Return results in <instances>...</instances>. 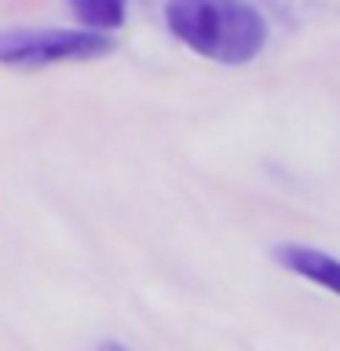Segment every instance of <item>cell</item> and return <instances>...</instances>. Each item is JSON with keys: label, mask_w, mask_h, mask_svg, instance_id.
<instances>
[{"label": "cell", "mask_w": 340, "mask_h": 351, "mask_svg": "<svg viewBox=\"0 0 340 351\" xmlns=\"http://www.w3.org/2000/svg\"><path fill=\"white\" fill-rule=\"evenodd\" d=\"M274 260L282 267H289L293 274H300V278L340 296V260L337 256H329L322 249H307V245H278L274 249Z\"/></svg>", "instance_id": "cell-3"}, {"label": "cell", "mask_w": 340, "mask_h": 351, "mask_svg": "<svg viewBox=\"0 0 340 351\" xmlns=\"http://www.w3.org/2000/svg\"><path fill=\"white\" fill-rule=\"evenodd\" d=\"M165 22L191 51L223 66L256 59L267 44V19L249 0H169Z\"/></svg>", "instance_id": "cell-1"}, {"label": "cell", "mask_w": 340, "mask_h": 351, "mask_svg": "<svg viewBox=\"0 0 340 351\" xmlns=\"http://www.w3.org/2000/svg\"><path fill=\"white\" fill-rule=\"evenodd\" d=\"M114 51V40L95 29H44V26H15L0 29V66H55V62H84Z\"/></svg>", "instance_id": "cell-2"}, {"label": "cell", "mask_w": 340, "mask_h": 351, "mask_svg": "<svg viewBox=\"0 0 340 351\" xmlns=\"http://www.w3.org/2000/svg\"><path fill=\"white\" fill-rule=\"evenodd\" d=\"M70 11L84 29L95 33H114L125 22V0H70Z\"/></svg>", "instance_id": "cell-4"}]
</instances>
